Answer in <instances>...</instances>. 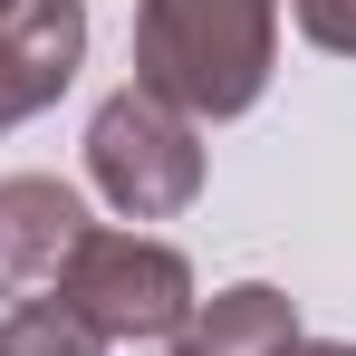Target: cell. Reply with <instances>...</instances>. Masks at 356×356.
<instances>
[{
  "label": "cell",
  "mask_w": 356,
  "mask_h": 356,
  "mask_svg": "<svg viewBox=\"0 0 356 356\" xmlns=\"http://www.w3.org/2000/svg\"><path fill=\"white\" fill-rule=\"evenodd\" d=\"M280 0H135V87L174 116L222 125L270 97Z\"/></svg>",
  "instance_id": "1"
},
{
  "label": "cell",
  "mask_w": 356,
  "mask_h": 356,
  "mask_svg": "<svg viewBox=\"0 0 356 356\" xmlns=\"http://www.w3.org/2000/svg\"><path fill=\"white\" fill-rule=\"evenodd\" d=\"M87 183L116 202L125 222H174L202 193V125L174 116L145 87H116L97 106V125H87Z\"/></svg>",
  "instance_id": "2"
},
{
  "label": "cell",
  "mask_w": 356,
  "mask_h": 356,
  "mask_svg": "<svg viewBox=\"0 0 356 356\" xmlns=\"http://www.w3.org/2000/svg\"><path fill=\"white\" fill-rule=\"evenodd\" d=\"M58 298L106 337V347H174V327L193 318V260L154 232H87L77 260L58 270Z\"/></svg>",
  "instance_id": "3"
},
{
  "label": "cell",
  "mask_w": 356,
  "mask_h": 356,
  "mask_svg": "<svg viewBox=\"0 0 356 356\" xmlns=\"http://www.w3.org/2000/svg\"><path fill=\"white\" fill-rule=\"evenodd\" d=\"M87 232H97V222H87V202H77V183L10 174L0 183V298H49Z\"/></svg>",
  "instance_id": "4"
},
{
  "label": "cell",
  "mask_w": 356,
  "mask_h": 356,
  "mask_svg": "<svg viewBox=\"0 0 356 356\" xmlns=\"http://www.w3.org/2000/svg\"><path fill=\"white\" fill-rule=\"evenodd\" d=\"M87 58V0H0V67L19 77L29 116L58 106Z\"/></svg>",
  "instance_id": "5"
},
{
  "label": "cell",
  "mask_w": 356,
  "mask_h": 356,
  "mask_svg": "<svg viewBox=\"0 0 356 356\" xmlns=\"http://www.w3.org/2000/svg\"><path fill=\"white\" fill-rule=\"evenodd\" d=\"M308 327H298L289 289L270 280H241L222 298H193V318L174 327V356H289Z\"/></svg>",
  "instance_id": "6"
},
{
  "label": "cell",
  "mask_w": 356,
  "mask_h": 356,
  "mask_svg": "<svg viewBox=\"0 0 356 356\" xmlns=\"http://www.w3.org/2000/svg\"><path fill=\"white\" fill-rule=\"evenodd\" d=\"M0 356H106V337L67 308V298H19L0 318Z\"/></svg>",
  "instance_id": "7"
},
{
  "label": "cell",
  "mask_w": 356,
  "mask_h": 356,
  "mask_svg": "<svg viewBox=\"0 0 356 356\" xmlns=\"http://www.w3.org/2000/svg\"><path fill=\"white\" fill-rule=\"evenodd\" d=\"M289 19L308 29V49H327V58H356V0H289Z\"/></svg>",
  "instance_id": "8"
},
{
  "label": "cell",
  "mask_w": 356,
  "mask_h": 356,
  "mask_svg": "<svg viewBox=\"0 0 356 356\" xmlns=\"http://www.w3.org/2000/svg\"><path fill=\"white\" fill-rule=\"evenodd\" d=\"M29 116V97H19V77H10V67H0V135H10V125Z\"/></svg>",
  "instance_id": "9"
},
{
  "label": "cell",
  "mask_w": 356,
  "mask_h": 356,
  "mask_svg": "<svg viewBox=\"0 0 356 356\" xmlns=\"http://www.w3.org/2000/svg\"><path fill=\"white\" fill-rule=\"evenodd\" d=\"M289 356H356V347H327V337H298Z\"/></svg>",
  "instance_id": "10"
}]
</instances>
